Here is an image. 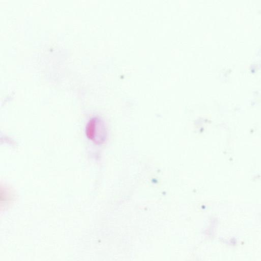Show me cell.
<instances>
[{
    "label": "cell",
    "instance_id": "6da1fadb",
    "mask_svg": "<svg viewBox=\"0 0 261 261\" xmlns=\"http://www.w3.org/2000/svg\"><path fill=\"white\" fill-rule=\"evenodd\" d=\"M86 132L87 137L97 144L102 143L105 140V127L96 118H93L89 122Z\"/></svg>",
    "mask_w": 261,
    "mask_h": 261
}]
</instances>
